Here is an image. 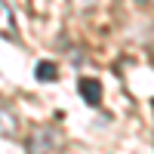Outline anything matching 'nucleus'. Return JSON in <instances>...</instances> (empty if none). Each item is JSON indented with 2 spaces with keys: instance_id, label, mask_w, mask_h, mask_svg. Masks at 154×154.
I'll list each match as a JSON object with an SVG mask.
<instances>
[{
  "instance_id": "1",
  "label": "nucleus",
  "mask_w": 154,
  "mask_h": 154,
  "mask_svg": "<svg viewBox=\"0 0 154 154\" xmlns=\"http://www.w3.org/2000/svg\"><path fill=\"white\" fill-rule=\"evenodd\" d=\"M0 37H6V40H19L16 16H12V9H9L6 0H0Z\"/></svg>"
},
{
  "instance_id": "2",
  "label": "nucleus",
  "mask_w": 154,
  "mask_h": 154,
  "mask_svg": "<svg viewBox=\"0 0 154 154\" xmlns=\"http://www.w3.org/2000/svg\"><path fill=\"white\" fill-rule=\"evenodd\" d=\"M77 89H80V96H83V102H86V105H99V102H102V83L96 80V77H83V80L80 83H77Z\"/></svg>"
},
{
  "instance_id": "3",
  "label": "nucleus",
  "mask_w": 154,
  "mask_h": 154,
  "mask_svg": "<svg viewBox=\"0 0 154 154\" xmlns=\"http://www.w3.org/2000/svg\"><path fill=\"white\" fill-rule=\"evenodd\" d=\"M16 136H19V117L0 105V139H16Z\"/></svg>"
},
{
  "instance_id": "4",
  "label": "nucleus",
  "mask_w": 154,
  "mask_h": 154,
  "mask_svg": "<svg viewBox=\"0 0 154 154\" xmlns=\"http://www.w3.org/2000/svg\"><path fill=\"white\" fill-rule=\"evenodd\" d=\"M49 139H53V130H37L31 136L28 154H49Z\"/></svg>"
},
{
  "instance_id": "5",
  "label": "nucleus",
  "mask_w": 154,
  "mask_h": 154,
  "mask_svg": "<svg viewBox=\"0 0 154 154\" xmlns=\"http://www.w3.org/2000/svg\"><path fill=\"white\" fill-rule=\"evenodd\" d=\"M34 77H37V80H56V77H59V68L53 65V62H37Z\"/></svg>"
}]
</instances>
